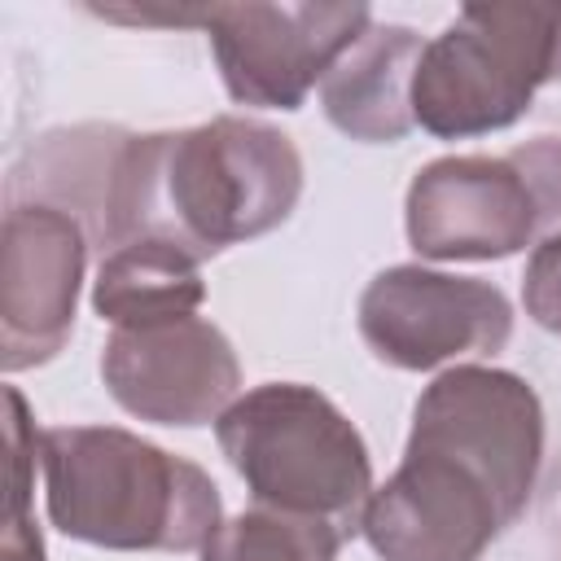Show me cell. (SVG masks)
I'll list each match as a JSON object with an SVG mask.
<instances>
[{
    "instance_id": "obj_1",
    "label": "cell",
    "mask_w": 561,
    "mask_h": 561,
    "mask_svg": "<svg viewBox=\"0 0 561 561\" xmlns=\"http://www.w3.org/2000/svg\"><path fill=\"white\" fill-rule=\"evenodd\" d=\"M543 403L508 368L456 364L416 408L399 469L368 495L359 535L381 561H478L530 504Z\"/></svg>"
},
{
    "instance_id": "obj_2",
    "label": "cell",
    "mask_w": 561,
    "mask_h": 561,
    "mask_svg": "<svg viewBox=\"0 0 561 561\" xmlns=\"http://www.w3.org/2000/svg\"><path fill=\"white\" fill-rule=\"evenodd\" d=\"M302 197L298 145L259 118L219 114L180 131L123 136L96 215L101 245L167 241L197 263L272 232Z\"/></svg>"
},
{
    "instance_id": "obj_3",
    "label": "cell",
    "mask_w": 561,
    "mask_h": 561,
    "mask_svg": "<svg viewBox=\"0 0 561 561\" xmlns=\"http://www.w3.org/2000/svg\"><path fill=\"white\" fill-rule=\"evenodd\" d=\"M48 522L110 552H202L224 526L210 473L118 425L39 434Z\"/></svg>"
},
{
    "instance_id": "obj_4",
    "label": "cell",
    "mask_w": 561,
    "mask_h": 561,
    "mask_svg": "<svg viewBox=\"0 0 561 561\" xmlns=\"http://www.w3.org/2000/svg\"><path fill=\"white\" fill-rule=\"evenodd\" d=\"M215 438L254 504L329 522L346 539L359 530L377 491L368 443L316 386L267 381L245 390L215 421Z\"/></svg>"
},
{
    "instance_id": "obj_5",
    "label": "cell",
    "mask_w": 561,
    "mask_h": 561,
    "mask_svg": "<svg viewBox=\"0 0 561 561\" xmlns=\"http://www.w3.org/2000/svg\"><path fill=\"white\" fill-rule=\"evenodd\" d=\"M561 79V4H465L416 61L412 123L438 140L513 127Z\"/></svg>"
},
{
    "instance_id": "obj_6",
    "label": "cell",
    "mask_w": 561,
    "mask_h": 561,
    "mask_svg": "<svg viewBox=\"0 0 561 561\" xmlns=\"http://www.w3.org/2000/svg\"><path fill=\"white\" fill-rule=\"evenodd\" d=\"M368 22V4H202V31L228 96L259 110H302Z\"/></svg>"
},
{
    "instance_id": "obj_7",
    "label": "cell",
    "mask_w": 561,
    "mask_h": 561,
    "mask_svg": "<svg viewBox=\"0 0 561 561\" xmlns=\"http://www.w3.org/2000/svg\"><path fill=\"white\" fill-rule=\"evenodd\" d=\"M359 337L381 364L430 373L504 351L513 302L491 280L399 263L377 272L359 294Z\"/></svg>"
},
{
    "instance_id": "obj_8",
    "label": "cell",
    "mask_w": 561,
    "mask_h": 561,
    "mask_svg": "<svg viewBox=\"0 0 561 561\" xmlns=\"http://www.w3.org/2000/svg\"><path fill=\"white\" fill-rule=\"evenodd\" d=\"M403 219L412 250L434 263L508 259L543 232L539 197L513 153H451L425 162L408 184Z\"/></svg>"
},
{
    "instance_id": "obj_9",
    "label": "cell",
    "mask_w": 561,
    "mask_h": 561,
    "mask_svg": "<svg viewBox=\"0 0 561 561\" xmlns=\"http://www.w3.org/2000/svg\"><path fill=\"white\" fill-rule=\"evenodd\" d=\"M88 232L57 202H9L0 245V364H48L75 333Z\"/></svg>"
},
{
    "instance_id": "obj_10",
    "label": "cell",
    "mask_w": 561,
    "mask_h": 561,
    "mask_svg": "<svg viewBox=\"0 0 561 561\" xmlns=\"http://www.w3.org/2000/svg\"><path fill=\"white\" fill-rule=\"evenodd\" d=\"M110 399L153 425H210L241 394V364L219 324L180 316L114 329L101 351Z\"/></svg>"
},
{
    "instance_id": "obj_11",
    "label": "cell",
    "mask_w": 561,
    "mask_h": 561,
    "mask_svg": "<svg viewBox=\"0 0 561 561\" xmlns=\"http://www.w3.org/2000/svg\"><path fill=\"white\" fill-rule=\"evenodd\" d=\"M425 39L399 22H368V31L342 53V61L324 75L320 101L329 123L368 145L403 140L412 123V79Z\"/></svg>"
},
{
    "instance_id": "obj_12",
    "label": "cell",
    "mask_w": 561,
    "mask_h": 561,
    "mask_svg": "<svg viewBox=\"0 0 561 561\" xmlns=\"http://www.w3.org/2000/svg\"><path fill=\"white\" fill-rule=\"evenodd\" d=\"M206 298L202 263L167 241H127L114 245L92 280V311L114 329L162 324L197 316Z\"/></svg>"
},
{
    "instance_id": "obj_13",
    "label": "cell",
    "mask_w": 561,
    "mask_h": 561,
    "mask_svg": "<svg viewBox=\"0 0 561 561\" xmlns=\"http://www.w3.org/2000/svg\"><path fill=\"white\" fill-rule=\"evenodd\" d=\"M346 535L316 517L276 508H245L228 517L202 548V561H337Z\"/></svg>"
},
{
    "instance_id": "obj_14",
    "label": "cell",
    "mask_w": 561,
    "mask_h": 561,
    "mask_svg": "<svg viewBox=\"0 0 561 561\" xmlns=\"http://www.w3.org/2000/svg\"><path fill=\"white\" fill-rule=\"evenodd\" d=\"M4 399H9V517H4L0 561H44V539L31 522V482H35L44 430H35L18 386H9Z\"/></svg>"
},
{
    "instance_id": "obj_15",
    "label": "cell",
    "mask_w": 561,
    "mask_h": 561,
    "mask_svg": "<svg viewBox=\"0 0 561 561\" xmlns=\"http://www.w3.org/2000/svg\"><path fill=\"white\" fill-rule=\"evenodd\" d=\"M522 302L539 329L561 337V228L535 241L526 259V276H522Z\"/></svg>"
}]
</instances>
